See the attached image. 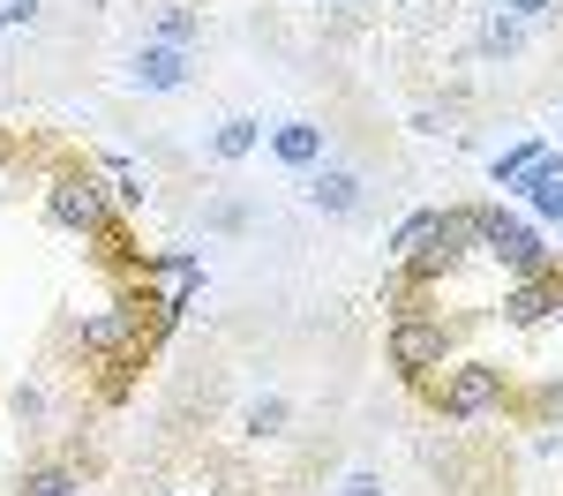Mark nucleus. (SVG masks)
<instances>
[{
    "label": "nucleus",
    "mask_w": 563,
    "mask_h": 496,
    "mask_svg": "<svg viewBox=\"0 0 563 496\" xmlns=\"http://www.w3.org/2000/svg\"><path fill=\"white\" fill-rule=\"evenodd\" d=\"M15 496H76V474H68V466H31V474L15 482Z\"/></svg>",
    "instance_id": "dca6fc26"
},
{
    "label": "nucleus",
    "mask_w": 563,
    "mask_h": 496,
    "mask_svg": "<svg viewBox=\"0 0 563 496\" xmlns=\"http://www.w3.org/2000/svg\"><path fill=\"white\" fill-rule=\"evenodd\" d=\"M323 8H339V0H323Z\"/></svg>",
    "instance_id": "5701e85b"
},
{
    "label": "nucleus",
    "mask_w": 563,
    "mask_h": 496,
    "mask_svg": "<svg viewBox=\"0 0 563 496\" xmlns=\"http://www.w3.org/2000/svg\"><path fill=\"white\" fill-rule=\"evenodd\" d=\"M481 249H488L504 271H519V278H541V271H549V241H541V225L511 219V211H481Z\"/></svg>",
    "instance_id": "f257e3e1"
},
{
    "label": "nucleus",
    "mask_w": 563,
    "mask_h": 496,
    "mask_svg": "<svg viewBox=\"0 0 563 496\" xmlns=\"http://www.w3.org/2000/svg\"><path fill=\"white\" fill-rule=\"evenodd\" d=\"M496 399H504V368L496 361H459L443 376V421H481Z\"/></svg>",
    "instance_id": "20e7f679"
},
{
    "label": "nucleus",
    "mask_w": 563,
    "mask_h": 496,
    "mask_svg": "<svg viewBox=\"0 0 563 496\" xmlns=\"http://www.w3.org/2000/svg\"><path fill=\"white\" fill-rule=\"evenodd\" d=\"M38 23V0H0V31H31Z\"/></svg>",
    "instance_id": "6ab92c4d"
},
{
    "label": "nucleus",
    "mask_w": 563,
    "mask_h": 496,
    "mask_svg": "<svg viewBox=\"0 0 563 496\" xmlns=\"http://www.w3.org/2000/svg\"><path fill=\"white\" fill-rule=\"evenodd\" d=\"M481 45H488V53H519V15H504V8H496V15H488V31H481Z\"/></svg>",
    "instance_id": "a211bd4d"
},
{
    "label": "nucleus",
    "mask_w": 563,
    "mask_h": 496,
    "mask_svg": "<svg viewBox=\"0 0 563 496\" xmlns=\"http://www.w3.org/2000/svg\"><path fill=\"white\" fill-rule=\"evenodd\" d=\"M466 249H481V211H466V203H451V211H435V233H429V249H421V256H413L406 271H413V278L429 286V278H443V271L459 264Z\"/></svg>",
    "instance_id": "7ed1b4c3"
},
{
    "label": "nucleus",
    "mask_w": 563,
    "mask_h": 496,
    "mask_svg": "<svg viewBox=\"0 0 563 496\" xmlns=\"http://www.w3.org/2000/svg\"><path fill=\"white\" fill-rule=\"evenodd\" d=\"M443 354H451V331H443L435 316H398V323H390V368L429 376V368H443Z\"/></svg>",
    "instance_id": "39448f33"
},
{
    "label": "nucleus",
    "mask_w": 563,
    "mask_h": 496,
    "mask_svg": "<svg viewBox=\"0 0 563 496\" xmlns=\"http://www.w3.org/2000/svg\"><path fill=\"white\" fill-rule=\"evenodd\" d=\"M541 316H563V286L541 271V278H519L504 294V323H541Z\"/></svg>",
    "instance_id": "1a4fd4ad"
},
{
    "label": "nucleus",
    "mask_w": 563,
    "mask_h": 496,
    "mask_svg": "<svg viewBox=\"0 0 563 496\" xmlns=\"http://www.w3.org/2000/svg\"><path fill=\"white\" fill-rule=\"evenodd\" d=\"M429 233H435V211H413V219L398 225V233H390V264H413V256H421V249H429Z\"/></svg>",
    "instance_id": "ddd939ff"
},
{
    "label": "nucleus",
    "mask_w": 563,
    "mask_h": 496,
    "mask_svg": "<svg viewBox=\"0 0 563 496\" xmlns=\"http://www.w3.org/2000/svg\"><path fill=\"white\" fill-rule=\"evenodd\" d=\"M98 180H106V196H113V203H129V211H143V196H151V174H143L135 158H121V151H106V158H98Z\"/></svg>",
    "instance_id": "9b49d317"
},
{
    "label": "nucleus",
    "mask_w": 563,
    "mask_h": 496,
    "mask_svg": "<svg viewBox=\"0 0 563 496\" xmlns=\"http://www.w3.org/2000/svg\"><path fill=\"white\" fill-rule=\"evenodd\" d=\"M256 143H263V129H256V121H249V113H225V121H218V129H211V151H218V158H225V166H233V158H249Z\"/></svg>",
    "instance_id": "f8f14e48"
},
{
    "label": "nucleus",
    "mask_w": 563,
    "mask_h": 496,
    "mask_svg": "<svg viewBox=\"0 0 563 496\" xmlns=\"http://www.w3.org/2000/svg\"><path fill=\"white\" fill-rule=\"evenodd\" d=\"M271 158L294 166V174H316V166H323V129H316V121H286V129H271Z\"/></svg>",
    "instance_id": "9d476101"
},
{
    "label": "nucleus",
    "mask_w": 563,
    "mask_h": 496,
    "mask_svg": "<svg viewBox=\"0 0 563 496\" xmlns=\"http://www.w3.org/2000/svg\"><path fill=\"white\" fill-rule=\"evenodd\" d=\"M339 496H384V482H376V474L361 466V474H346V482H339Z\"/></svg>",
    "instance_id": "412c9836"
},
{
    "label": "nucleus",
    "mask_w": 563,
    "mask_h": 496,
    "mask_svg": "<svg viewBox=\"0 0 563 496\" xmlns=\"http://www.w3.org/2000/svg\"><path fill=\"white\" fill-rule=\"evenodd\" d=\"M308 211H323V219H353L361 211V174L353 166H316V174L301 180Z\"/></svg>",
    "instance_id": "6e6552de"
},
{
    "label": "nucleus",
    "mask_w": 563,
    "mask_h": 496,
    "mask_svg": "<svg viewBox=\"0 0 563 496\" xmlns=\"http://www.w3.org/2000/svg\"><path fill=\"white\" fill-rule=\"evenodd\" d=\"M158 496H180V489H158Z\"/></svg>",
    "instance_id": "4be33fe9"
},
{
    "label": "nucleus",
    "mask_w": 563,
    "mask_h": 496,
    "mask_svg": "<svg viewBox=\"0 0 563 496\" xmlns=\"http://www.w3.org/2000/svg\"><path fill=\"white\" fill-rule=\"evenodd\" d=\"M76 339H84V354H129V346H143V323H135L129 301H106L76 323Z\"/></svg>",
    "instance_id": "423d86ee"
},
{
    "label": "nucleus",
    "mask_w": 563,
    "mask_h": 496,
    "mask_svg": "<svg viewBox=\"0 0 563 496\" xmlns=\"http://www.w3.org/2000/svg\"><path fill=\"white\" fill-rule=\"evenodd\" d=\"M496 8H504V15H519V23H526V15H556L563 0H496Z\"/></svg>",
    "instance_id": "aec40b11"
},
{
    "label": "nucleus",
    "mask_w": 563,
    "mask_h": 496,
    "mask_svg": "<svg viewBox=\"0 0 563 496\" xmlns=\"http://www.w3.org/2000/svg\"><path fill=\"white\" fill-rule=\"evenodd\" d=\"M556 180H563V151H541V158L511 180V196H526V203H533V196H541V188H556Z\"/></svg>",
    "instance_id": "2eb2a0df"
},
{
    "label": "nucleus",
    "mask_w": 563,
    "mask_h": 496,
    "mask_svg": "<svg viewBox=\"0 0 563 496\" xmlns=\"http://www.w3.org/2000/svg\"><path fill=\"white\" fill-rule=\"evenodd\" d=\"M241 429H249V437H278V429H286V399H256Z\"/></svg>",
    "instance_id": "f3484780"
},
{
    "label": "nucleus",
    "mask_w": 563,
    "mask_h": 496,
    "mask_svg": "<svg viewBox=\"0 0 563 496\" xmlns=\"http://www.w3.org/2000/svg\"><path fill=\"white\" fill-rule=\"evenodd\" d=\"M188 76H196V68H188V45H135V60H129V84L135 90H188Z\"/></svg>",
    "instance_id": "0eeeda50"
},
{
    "label": "nucleus",
    "mask_w": 563,
    "mask_h": 496,
    "mask_svg": "<svg viewBox=\"0 0 563 496\" xmlns=\"http://www.w3.org/2000/svg\"><path fill=\"white\" fill-rule=\"evenodd\" d=\"M45 219L60 225V233H113V219H106V180L98 174H60L45 188Z\"/></svg>",
    "instance_id": "f03ea898"
},
{
    "label": "nucleus",
    "mask_w": 563,
    "mask_h": 496,
    "mask_svg": "<svg viewBox=\"0 0 563 496\" xmlns=\"http://www.w3.org/2000/svg\"><path fill=\"white\" fill-rule=\"evenodd\" d=\"M203 38V15H196V8H158V45H196Z\"/></svg>",
    "instance_id": "4468645a"
}]
</instances>
